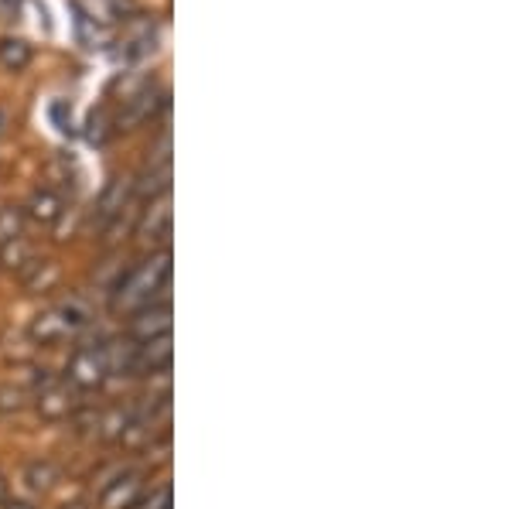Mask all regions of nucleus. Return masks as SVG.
Wrapping results in <instances>:
<instances>
[{
    "label": "nucleus",
    "mask_w": 512,
    "mask_h": 509,
    "mask_svg": "<svg viewBox=\"0 0 512 509\" xmlns=\"http://www.w3.org/2000/svg\"><path fill=\"white\" fill-rule=\"evenodd\" d=\"M168 281H171V253L161 250L158 257H147L144 264H137L134 270L120 277L117 287H113V298L110 305L113 311H134L147 308V305H158V294L168 291Z\"/></svg>",
    "instance_id": "obj_1"
},
{
    "label": "nucleus",
    "mask_w": 512,
    "mask_h": 509,
    "mask_svg": "<svg viewBox=\"0 0 512 509\" xmlns=\"http://www.w3.org/2000/svg\"><path fill=\"white\" fill-rule=\"evenodd\" d=\"M65 376H69L72 390H99L110 376V366H106V349L103 346H79L72 352L69 366H65Z\"/></svg>",
    "instance_id": "obj_2"
},
{
    "label": "nucleus",
    "mask_w": 512,
    "mask_h": 509,
    "mask_svg": "<svg viewBox=\"0 0 512 509\" xmlns=\"http://www.w3.org/2000/svg\"><path fill=\"white\" fill-rule=\"evenodd\" d=\"M79 390H72L69 383H59L52 380L48 387L35 390V410L41 421H69L72 414L79 410V400H76Z\"/></svg>",
    "instance_id": "obj_3"
},
{
    "label": "nucleus",
    "mask_w": 512,
    "mask_h": 509,
    "mask_svg": "<svg viewBox=\"0 0 512 509\" xmlns=\"http://www.w3.org/2000/svg\"><path fill=\"white\" fill-rule=\"evenodd\" d=\"M168 335H171L168 301L134 311V318H130V325H127V339L130 342H154V339H168Z\"/></svg>",
    "instance_id": "obj_4"
},
{
    "label": "nucleus",
    "mask_w": 512,
    "mask_h": 509,
    "mask_svg": "<svg viewBox=\"0 0 512 509\" xmlns=\"http://www.w3.org/2000/svg\"><path fill=\"white\" fill-rule=\"evenodd\" d=\"M140 492H144V472L127 469L103 486V492H99V509H134Z\"/></svg>",
    "instance_id": "obj_5"
},
{
    "label": "nucleus",
    "mask_w": 512,
    "mask_h": 509,
    "mask_svg": "<svg viewBox=\"0 0 512 509\" xmlns=\"http://www.w3.org/2000/svg\"><path fill=\"white\" fill-rule=\"evenodd\" d=\"M79 11V21H89L96 28H113L134 14V0H72Z\"/></svg>",
    "instance_id": "obj_6"
},
{
    "label": "nucleus",
    "mask_w": 512,
    "mask_h": 509,
    "mask_svg": "<svg viewBox=\"0 0 512 509\" xmlns=\"http://www.w3.org/2000/svg\"><path fill=\"white\" fill-rule=\"evenodd\" d=\"M130 205H134V178H113V182L103 188L99 205H96L99 226H110L120 212L130 209Z\"/></svg>",
    "instance_id": "obj_7"
},
{
    "label": "nucleus",
    "mask_w": 512,
    "mask_h": 509,
    "mask_svg": "<svg viewBox=\"0 0 512 509\" xmlns=\"http://www.w3.org/2000/svg\"><path fill=\"white\" fill-rule=\"evenodd\" d=\"M171 359H175L171 335L154 342H137V376H168Z\"/></svg>",
    "instance_id": "obj_8"
},
{
    "label": "nucleus",
    "mask_w": 512,
    "mask_h": 509,
    "mask_svg": "<svg viewBox=\"0 0 512 509\" xmlns=\"http://www.w3.org/2000/svg\"><path fill=\"white\" fill-rule=\"evenodd\" d=\"M123 55H127L130 62L137 59H147V55H154V48H158V24L154 21H130L127 31H123Z\"/></svg>",
    "instance_id": "obj_9"
},
{
    "label": "nucleus",
    "mask_w": 512,
    "mask_h": 509,
    "mask_svg": "<svg viewBox=\"0 0 512 509\" xmlns=\"http://www.w3.org/2000/svg\"><path fill=\"white\" fill-rule=\"evenodd\" d=\"M62 195L52 192V188H38V192H31L28 205H24V219H31L35 226H55L62 219Z\"/></svg>",
    "instance_id": "obj_10"
},
{
    "label": "nucleus",
    "mask_w": 512,
    "mask_h": 509,
    "mask_svg": "<svg viewBox=\"0 0 512 509\" xmlns=\"http://www.w3.org/2000/svg\"><path fill=\"white\" fill-rule=\"evenodd\" d=\"M140 233L151 243H168L171 236V205H168V192L151 199V209H147L144 223H140Z\"/></svg>",
    "instance_id": "obj_11"
},
{
    "label": "nucleus",
    "mask_w": 512,
    "mask_h": 509,
    "mask_svg": "<svg viewBox=\"0 0 512 509\" xmlns=\"http://www.w3.org/2000/svg\"><path fill=\"white\" fill-rule=\"evenodd\" d=\"M69 325L62 322V315L55 308L48 311H38L35 322H31V339L38 342V346H59V342L69 339Z\"/></svg>",
    "instance_id": "obj_12"
},
{
    "label": "nucleus",
    "mask_w": 512,
    "mask_h": 509,
    "mask_svg": "<svg viewBox=\"0 0 512 509\" xmlns=\"http://www.w3.org/2000/svg\"><path fill=\"white\" fill-rule=\"evenodd\" d=\"M59 281H62V270L55 260H31V264L21 270V284L28 287L31 294L55 291V284Z\"/></svg>",
    "instance_id": "obj_13"
},
{
    "label": "nucleus",
    "mask_w": 512,
    "mask_h": 509,
    "mask_svg": "<svg viewBox=\"0 0 512 509\" xmlns=\"http://www.w3.org/2000/svg\"><path fill=\"white\" fill-rule=\"evenodd\" d=\"M62 472L55 462H48V458H38V462H28V469H24V486L31 492H38V496H45V492H52L59 486Z\"/></svg>",
    "instance_id": "obj_14"
},
{
    "label": "nucleus",
    "mask_w": 512,
    "mask_h": 509,
    "mask_svg": "<svg viewBox=\"0 0 512 509\" xmlns=\"http://www.w3.org/2000/svg\"><path fill=\"white\" fill-rule=\"evenodd\" d=\"M31 62V45L24 38H0V65L7 72H21Z\"/></svg>",
    "instance_id": "obj_15"
},
{
    "label": "nucleus",
    "mask_w": 512,
    "mask_h": 509,
    "mask_svg": "<svg viewBox=\"0 0 512 509\" xmlns=\"http://www.w3.org/2000/svg\"><path fill=\"white\" fill-rule=\"evenodd\" d=\"M55 311H59L62 315V322L69 325V332L76 335V332H82V328L89 325V305L82 298H65V301H59V305H55Z\"/></svg>",
    "instance_id": "obj_16"
},
{
    "label": "nucleus",
    "mask_w": 512,
    "mask_h": 509,
    "mask_svg": "<svg viewBox=\"0 0 512 509\" xmlns=\"http://www.w3.org/2000/svg\"><path fill=\"white\" fill-rule=\"evenodd\" d=\"M35 260V253H31V246L24 236H18V240H11L7 246H0V264H4L7 270H24Z\"/></svg>",
    "instance_id": "obj_17"
},
{
    "label": "nucleus",
    "mask_w": 512,
    "mask_h": 509,
    "mask_svg": "<svg viewBox=\"0 0 512 509\" xmlns=\"http://www.w3.org/2000/svg\"><path fill=\"white\" fill-rule=\"evenodd\" d=\"M18 236H24V212L18 205H4L0 209V246L18 240Z\"/></svg>",
    "instance_id": "obj_18"
},
{
    "label": "nucleus",
    "mask_w": 512,
    "mask_h": 509,
    "mask_svg": "<svg viewBox=\"0 0 512 509\" xmlns=\"http://www.w3.org/2000/svg\"><path fill=\"white\" fill-rule=\"evenodd\" d=\"M28 407V390L14 387V383H4L0 387V414H21V410Z\"/></svg>",
    "instance_id": "obj_19"
},
{
    "label": "nucleus",
    "mask_w": 512,
    "mask_h": 509,
    "mask_svg": "<svg viewBox=\"0 0 512 509\" xmlns=\"http://www.w3.org/2000/svg\"><path fill=\"white\" fill-rule=\"evenodd\" d=\"M134 509H171V486L154 489L147 499H137Z\"/></svg>",
    "instance_id": "obj_20"
},
{
    "label": "nucleus",
    "mask_w": 512,
    "mask_h": 509,
    "mask_svg": "<svg viewBox=\"0 0 512 509\" xmlns=\"http://www.w3.org/2000/svg\"><path fill=\"white\" fill-rule=\"evenodd\" d=\"M7 499H11V482H7V475L0 472V506H4Z\"/></svg>",
    "instance_id": "obj_21"
},
{
    "label": "nucleus",
    "mask_w": 512,
    "mask_h": 509,
    "mask_svg": "<svg viewBox=\"0 0 512 509\" xmlns=\"http://www.w3.org/2000/svg\"><path fill=\"white\" fill-rule=\"evenodd\" d=\"M4 509H35V503H28V499H7Z\"/></svg>",
    "instance_id": "obj_22"
},
{
    "label": "nucleus",
    "mask_w": 512,
    "mask_h": 509,
    "mask_svg": "<svg viewBox=\"0 0 512 509\" xmlns=\"http://www.w3.org/2000/svg\"><path fill=\"white\" fill-rule=\"evenodd\" d=\"M0 130H4V113H0Z\"/></svg>",
    "instance_id": "obj_23"
}]
</instances>
